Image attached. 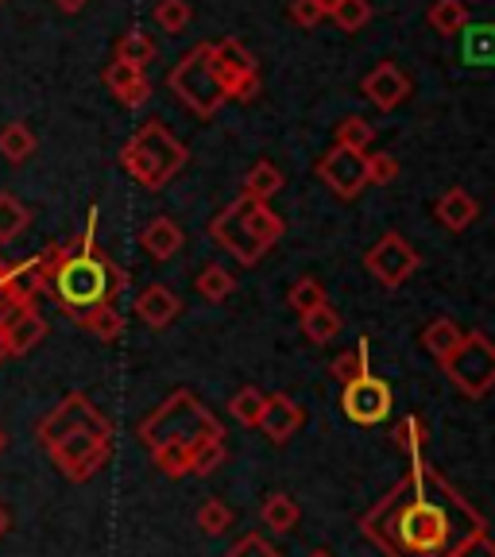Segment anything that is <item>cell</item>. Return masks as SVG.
<instances>
[{
    "mask_svg": "<svg viewBox=\"0 0 495 557\" xmlns=\"http://www.w3.org/2000/svg\"><path fill=\"white\" fill-rule=\"evenodd\" d=\"M116 59L121 62H132V66H148L151 59H156V39L144 32H124L121 44H116Z\"/></svg>",
    "mask_w": 495,
    "mask_h": 557,
    "instance_id": "obj_32",
    "label": "cell"
},
{
    "mask_svg": "<svg viewBox=\"0 0 495 557\" xmlns=\"http://www.w3.org/2000/svg\"><path fill=\"white\" fill-rule=\"evenodd\" d=\"M341 407L345 414L357 422V426H380L392 414V387L375 375H360L357 383H348L345 395H341Z\"/></svg>",
    "mask_w": 495,
    "mask_h": 557,
    "instance_id": "obj_9",
    "label": "cell"
},
{
    "mask_svg": "<svg viewBox=\"0 0 495 557\" xmlns=\"http://www.w3.org/2000/svg\"><path fill=\"white\" fill-rule=\"evenodd\" d=\"M44 337H47L44 313L32 310V306L20 313L9 330H0V341H4V352H9V357H24V352H32V348L39 345Z\"/></svg>",
    "mask_w": 495,
    "mask_h": 557,
    "instance_id": "obj_18",
    "label": "cell"
},
{
    "mask_svg": "<svg viewBox=\"0 0 495 557\" xmlns=\"http://www.w3.org/2000/svg\"><path fill=\"white\" fill-rule=\"evenodd\" d=\"M198 527L209 539H218V534H225L228 527H233V511H228L221 499H209V504L198 507Z\"/></svg>",
    "mask_w": 495,
    "mask_h": 557,
    "instance_id": "obj_39",
    "label": "cell"
},
{
    "mask_svg": "<svg viewBox=\"0 0 495 557\" xmlns=\"http://www.w3.org/2000/svg\"><path fill=\"white\" fill-rule=\"evenodd\" d=\"M318 178H322L337 198H357L368 186V151L333 148L330 156L318 163Z\"/></svg>",
    "mask_w": 495,
    "mask_h": 557,
    "instance_id": "obj_10",
    "label": "cell"
},
{
    "mask_svg": "<svg viewBox=\"0 0 495 557\" xmlns=\"http://www.w3.org/2000/svg\"><path fill=\"white\" fill-rule=\"evenodd\" d=\"M209 233H213V240H218L221 248H228V252H233L244 268L260 263L263 248L252 240V233H248V221H244V198L233 201L221 218H213V228H209Z\"/></svg>",
    "mask_w": 495,
    "mask_h": 557,
    "instance_id": "obj_11",
    "label": "cell"
},
{
    "mask_svg": "<svg viewBox=\"0 0 495 557\" xmlns=\"http://www.w3.org/2000/svg\"><path fill=\"white\" fill-rule=\"evenodd\" d=\"M104 86L113 89L116 97H121V104H128V109H136V104L148 101L151 94V82L148 74L139 66H132V62H109V70H104Z\"/></svg>",
    "mask_w": 495,
    "mask_h": 557,
    "instance_id": "obj_15",
    "label": "cell"
},
{
    "mask_svg": "<svg viewBox=\"0 0 495 557\" xmlns=\"http://www.w3.org/2000/svg\"><path fill=\"white\" fill-rule=\"evenodd\" d=\"M360 89H364V97L375 104V109L392 113V109H399V104L410 97V78L395 66V62H380V66L360 82Z\"/></svg>",
    "mask_w": 495,
    "mask_h": 557,
    "instance_id": "obj_12",
    "label": "cell"
},
{
    "mask_svg": "<svg viewBox=\"0 0 495 557\" xmlns=\"http://www.w3.org/2000/svg\"><path fill=\"white\" fill-rule=\"evenodd\" d=\"M465 59L472 66H495V24L465 27Z\"/></svg>",
    "mask_w": 495,
    "mask_h": 557,
    "instance_id": "obj_27",
    "label": "cell"
},
{
    "mask_svg": "<svg viewBox=\"0 0 495 557\" xmlns=\"http://www.w3.org/2000/svg\"><path fill=\"white\" fill-rule=\"evenodd\" d=\"M310 557H333V554H325V549H313V554Z\"/></svg>",
    "mask_w": 495,
    "mask_h": 557,
    "instance_id": "obj_50",
    "label": "cell"
},
{
    "mask_svg": "<svg viewBox=\"0 0 495 557\" xmlns=\"http://www.w3.org/2000/svg\"><path fill=\"white\" fill-rule=\"evenodd\" d=\"M178 310H183V302H178V295H174L171 287H163V283H151V287L136 298V313L151 330H166V325L178 318Z\"/></svg>",
    "mask_w": 495,
    "mask_h": 557,
    "instance_id": "obj_17",
    "label": "cell"
},
{
    "mask_svg": "<svg viewBox=\"0 0 495 557\" xmlns=\"http://www.w3.org/2000/svg\"><path fill=\"white\" fill-rule=\"evenodd\" d=\"M434 218L442 221L449 233H465V228L480 218V206H477V198L465 190V186H453V190H445L442 198H437Z\"/></svg>",
    "mask_w": 495,
    "mask_h": 557,
    "instance_id": "obj_16",
    "label": "cell"
},
{
    "mask_svg": "<svg viewBox=\"0 0 495 557\" xmlns=\"http://www.w3.org/2000/svg\"><path fill=\"white\" fill-rule=\"evenodd\" d=\"M392 437H395V445H403V449L410 453V457H418V449H422V422H418V418H407Z\"/></svg>",
    "mask_w": 495,
    "mask_h": 557,
    "instance_id": "obj_45",
    "label": "cell"
},
{
    "mask_svg": "<svg viewBox=\"0 0 495 557\" xmlns=\"http://www.w3.org/2000/svg\"><path fill=\"white\" fill-rule=\"evenodd\" d=\"M318 4H322V9H325V16H330V12L337 9V0H318Z\"/></svg>",
    "mask_w": 495,
    "mask_h": 557,
    "instance_id": "obj_48",
    "label": "cell"
},
{
    "mask_svg": "<svg viewBox=\"0 0 495 557\" xmlns=\"http://www.w3.org/2000/svg\"><path fill=\"white\" fill-rule=\"evenodd\" d=\"M47 453L54 457L62 472L70 480H89L104 461H109V453H113V422L104 414H97L94 422H82V426L66 430L59 434L54 442H47Z\"/></svg>",
    "mask_w": 495,
    "mask_h": 557,
    "instance_id": "obj_4",
    "label": "cell"
},
{
    "mask_svg": "<svg viewBox=\"0 0 495 557\" xmlns=\"http://www.w3.org/2000/svg\"><path fill=\"white\" fill-rule=\"evenodd\" d=\"M279 190H283V171H279L275 163H268V159H260L252 171L244 174V198L271 201Z\"/></svg>",
    "mask_w": 495,
    "mask_h": 557,
    "instance_id": "obj_22",
    "label": "cell"
},
{
    "mask_svg": "<svg viewBox=\"0 0 495 557\" xmlns=\"http://www.w3.org/2000/svg\"><path fill=\"white\" fill-rule=\"evenodd\" d=\"M375 139V128L364 121V116H345L337 124V148H348V151H368Z\"/></svg>",
    "mask_w": 495,
    "mask_h": 557,
    "instance_id": "obj_36",
    "label": "cell"
},
{
    "mask_svg": "<svg viewBox=\"0 0 495 557\" xmlns=\"http://www.w3.org/2000/svg\"><path fill=\"white\" fill-rule=\"evenodd\" d=\"M225 557H279V549L271 546L263 534H244V539L236 542V546L228 549Z\"/></svg>",
    "mask_w": 495,
    "mask_h": 557,
    "instance_id": "obj_42",
    "label": "cell"
},
{
    "mask_svg": "<svg viewBox=\"0 0 495 557\" xmlns=\"http://www.w3.org/2000/svg\"><path fill=\"white\" fill-rule=\"evenodd\" d=\"M287 302H290V310L302 318V313H310V310H322V306H330V295H325V287L318 283L313 275H302L290 287V295H287Z\"/></svg>",
    "mask_w": 495,
    "mask_h": 557,
    "instance_id": "obj_30",
    "label": "cell"
},
{
    "mask_svg": "<svg viewBox=\"0 0 495 557\" xmlns=\"http://www.w3.org/2000/svg\"><path fill=\"white\" fill-rule=\"evenodd\" d=\"M341 325L345 322H341V313L333 310V306L302 313V333H306V341H313V345H330V341H337Z\"/></svg>",
    "mask_w": 495,
    "mask_h": 557,
    "instance_id": "obj_26",
    "label": "cell"
},
{
    "mask_svg": "<svg viewBox=\"0 0 495 557\" xmlns=\"http://www.w3.org/2000/svg\"><path fill=\"white\" fill-rule=\"evenodd\" d=\"M139 442H148L151 449L166 442H183L194 449L201 442H225V430L190 392H174L171 399H163V407L139 422Z\"/></svg>",
    "mask_w": 495,
    "mask_h": 557,
    "instance_id": "obj_2",
    "label": "cell"
},
{
    "mask_svg": "<svg viewBox=\"0 0 495 557\" xmlns=\"http://www.w3.org/2000/svg\"><path fill=\"white\" fill-rule=\"evenodd\" d=\"M399 178V163L395 156H368V186H392Z\"/></svg>",
    "mask_w": 495,
    "mask_h": 557,
    "instance_id": "obj_41",
    "label": "cell"
},
{
    "mask_svg": "<svg viewBox=\"0 0 495 557\" xmlns=\"http://www.w3.org/2000/svg\"><path fill=\"white\" fill-rule=\"evenodd\" d=\"M78 322H82V330H89L97 341H121V333H124V318L113 302L94 306V310L82 313Z\"/></svg>",
    "mask_w": 495,
    "mask_h": 557,
    "instance_id": "obj_23",
    "label": "cell"
},
{
    "mask_svg": "<svg viewBox=\"0 0 495 557\" xmlns=\"http://www.w3.org/2000/svg\"><path fill=\"white\" fill-rule=\"evenodd\" d=\"M410 461L407 476L360 527L387 557H449L472 531H484V519L422 457Z\"/></svg>",
    "mask_w": 495,
    "mask_h": 557,
    "instance_id": "obj_1",
    "label": "cell"
},
{
    "mask_svg": "<svg viewBox=\"0 0 495 557\" xmlns=\"http://www.w3.org/2000/svg\"><path fill=\"white\" fill-rule=\"evenodd\" d=\"M209 54H213V70H218L221 86H225V97L244 74H256V59L252 51L240 44V39H221V44H209Z\"/></svg>",
    "mask_w": 495,
    "mask_h": 557,
    "instance_id": "obj_14",
    "label": "cell"
},
{
    "mask_svg": "<svg viewBox=\"0 0 495 557\" xmlns=\"http://www.w3.org/2000/svg\"><path fill=\"white\" fill-rule=\"evenodd\" d=\"M4 531H9V511H4V504H0V539H4Z\"/></svg>",
    "mask_w": 495,
    "mask_h": 557,
    "instance_id": "obj_47",
    "label": "cell"
},
{
    "mask_svg": "<svg viewBox=\"0 0 495 557\" xmlns=\"http://www.w3.org/2000/svg\"><path fill=\"white\" fill-rule=\"evenodd\" d=\"M449 557H495V542L487 539L484 531H472L469 539H465L461 546L453 549Z\"/></svg>",
    "mask_w": 495,
    "mask_h": 557,
    "instance_id": "obj_43",
    "label": "cell"
},
{
    "mask_svg": "<svg viewBox=\"0 0 495 557\" xmlns=\"http://www.w3.org/2000/svg\"><path fill=\"white\" fill-rule=\"evenodd\" d=\"M32 151H35V132L24 121L9 124V128L0 132V156L9 159V163H24V159H32Z\"/></svg>",
    "mask_w": 495,
    "mask_h": 557,
    "instance_id": "obj_28",
    "label": "cell"
},
{
    "mask_svg": "<svg viewBox=\"0 0 495 557\" xmlns=\"http://www.w3.org/2000/svg\"><path fill=\"white\" fill-rule=\"evenodd\" d=\"M166 86L183 97L198 116H213L225 104V86H221L218 70H213V54L206 47H194L178 66L166 74Z\"/></svg>",
    "mask_w": 495,
    "mask_h": 557,
    "instance_id": "obj_6",
    "label": "cell"
},
{
    "mask_svg": "<svg viewBox=\"0 0 495 557\" xmlns=\"http://www.w3.org/2000/svg\"><path fill=\"white\" fill-rule=\"evenodd\" d=\"M27 206L24 201H16L12 194H0V244L16 240L20 233L27 228Z\"/></svg>",
    "mask_w": 495,
    "mask_h": 557,
    "instance_id": "obj_35",
    "label": "cell"
},
{
    "mask_svg": "<svg viewBox=\"0 0 495 557\" xmlns=\"http://www.w3.org/2000/svg\"><path fill=\"white\" fill-rule=\"evenodd\" d=\"M54 290H59L62 306H70L74 318H82L94 306L109 302V263L97 252H74L70 244V256L62 260V268L54 271Z\"/></svg>",
    "mask_w": 495,
    "mask_h": 557,
    "instance_id": "obj_5",
    "label": "cell"
},
{
    "mask_svg": "<svg viewBox=\"0 0 495 557\" xmlns=\"http://www.w3.org/2000/svg\"><path fill=\"white\" fill-rule=\"evenodd\" d=\"M194 287H198V295L209 298V302H225V298L236 290V278L228 275L221 263H209V268L201 271L198 278H194Z\"/></svg>",
    "mask_w": 495,
    "mask_h": 557,
    "instance_id": "obj_31",
    "label": "cell"
},
{
    "mask_svg": "<svg viewBox=\"0 0 495 557\" xmlns=\"http://www.w3.org/2000/svg\"><path fill=\"white\" fill-rule=\"evenodd\" d=\"M47 287V278L39 275V268H35V260L20 263V268L9 271V278L0 283V295L12 298L16 306H32V298L39 295V290Z\"/></svg>",
    "mask_w": 495,
    "mask_h": 557,
    "instance_id": "obj_20",
    "label": "cell"
},
{
    "mask_svg": "<svg viewBox=\"0 0 495 557\" xmlns=\"http://www.w3.org/2000/svg\"><path fill=\"white\" fill-rule=\"evenodd\" d=\"M54 4H59V9H66V12H78L86 0H54Z\"/></svg>",
    "mask_w": 495,
    "mask_h": 557,
    "instance_id": "obj_46",
    "label": "cell"
},
{
    "mask_svg": "<svg viewBox=\"0 0 495 557\" xmlns=\"http://www.w3.org/2000/svg\"><path fill=\"white\" fill-rule=\"evenodd\" d=\"M337 20L341 32H360V27L372 20V4L368 0H337V9L330 12Z\"/></svg>",
    "mask_w": 495,
    "mask_h": 557,
    "instance_id": "obj_38",
    "label": "cell"
},
{
    "mask_svg": "<svg viewBox=\"0 0 495 557\" xmlns=\"http://www.w3.org/2000/svg\"><path fill=\"white\" fill-rule=\"evenodd\" d=\"M430 27H434L437 35H461L465 27H469V4H465V0H434Z\"/></svg>",
    "mask_w": 495,
    "mask_h": 557,
    "instance_id": "obj_25",
    "label": "cell"
},
{
    "mask_svg": "<svg viewBox=\"0 0 495 557\" xmlns=\"http://www.w3.org/2000/svg\"><path fill=\"white\" fill-rule=\"evenodd\" d=\"M290 20H295L298 27H318L325 20V9L318 0H295V4H290Z\"/></svg>",
    "mask_w": 495,
    "mask_h": 557,
    "instance_id": "obj_44",
    "label": "cell"
},
{
    "mask_svg": "<svg viewBox=\"0 0 495 557\" xmlns=\"http://www.w3.org/2000/svg\"><path fill=\"white\" fill-rule=\"evenodd\" d=\"M151 457H156L159 472H166V476H190V445L183 442H166V445H156L151 449Z\"/></svg>",
    "mask_w": 495,
    "mask_h": 557,
    "instance_id": "obj_33",
    "label": "cell"
},
{
    "mask_svg": "<svg viewBox=\"0 0 495 557\" xmlns=\"http://www.w3.org/2000/svg\"><path fill=\"white\" fill-rule=\"evenodd\" d=\"M124 171L148 190H163L174 174L186 166V148L159 121H148L121 151Z\"/></svg>",
    "mask_w": 495,
    "mask_h": 557,
    "instance_id": "obj_3",
    "label": "cell"
},
{
    "mask_svg": "<svg viewBox=\"0 0 495 557\" xmlns=\"http://www.w3.org/2000/svg\"><path fill=\"white\" fill-rule=\"evenodd\" d=\"M263 407H268V395H263L260 387H240V392L233 395V403H228V414H233L240 426H260Z\"/></svg>",
    "mask_w": 495,
    "mask_h": 557,
    "instance_id": "obj_29",
    "label": "cell"
},
{
    "mask_svg": "<svg viewBox=\"0 0 495 557\" xmlns=\"http://www.w3.org/2000/svg\"><path fill=\"white\" fill-rule=\"evenodd\" d=\"M9 271H12V268H9V263L0 260V283H4V278H9Z\"/></svg>",
    "mask_w": 495,
    "mask_h": 557,
    "instance_id": "obj_49",
    "label": "cell"
},
{
    "mask_svg": "<svg viewBox=\"0 0 495 557\" xmlns=\"http://www.w3.org/2000/svg\"><path fill=\"white\" fill-rule=\"evenodd\" d=\"M302 426H306V410L298 407L290 395H283V392L268 395V407H263V418H260V430L268 442H275V445L290 442Z\"/></svg>",
    "mask_w": 495,
    "mask_h": 557,
    "instance_id": "obj_13",
    "label": "cell"
},
{
    "mask_svg": "<svg viewBox=\"0 0 495 557\" xmlns=\"http://www.w3.org/2000/svg\"><path fill=\"white\" fill-rule=\"evenodd\" d=\"M260 519H263V527H268V531L290 534L298 527V519H302V507H298L287 492H271V496L263 499V507H260Z\"/></svg>",
    "mask_w": 495,
    "mask_h": 557,
    "instance_id": "obj_21",
    "label": "cell"
},
{
    "mask_svg": "<svg viewBox=\"0 0 495 557\" xmlns=\"http://www.w3.org/2000/svg\"><path fill=\"white\" fill-rule=\"evenodd\" d=\"M156 24L163 27V32L178 35L186 24H190V4H186V0H159V4H156Z\"/></svg>",
    "mask_w": 495,
    "mask_h": 557,
    "instance_id": "obj_40",
    "label": "cell"
},
{
    "mask_svg": "<svg viewBox=\"0 0 495 557\" xmlns=\"http://www.w3.org/2000/svg\"><path fill=\"white\" fill-rule=\"evenodd\" d=\"M461 341H465L461 325L449 322V318H437V322H430L426 333H422V345H426L430 357H437V364H442V360L449 357V352L461 345Z\"/></svg>",
    "mask_w": 495,
    "mask_h": 557,
    "instance_id": "obj_24",
    "label": "cell"
},
{
    "mask_svg": "<svg viewBox=\"0 0 495 557\" xmlns=\"http://www.w3.org/2000/svg\"><path fill=\"white\" fill-rule=\"evenodd\" d=\"M139 244L148 248L151 260H171V256L183 248V228L174 225L171 218H156L144 233H139Z\"/></svg>",
    "mask_w": 495,
    "mask_h": 557,
    "instance_id": "obj_19",
    "label": "cell"
},
{
    "mask_svg": "<svg viewBox=\"0 0 495 557\" xmlns=\"http://www.w3.org/2000/svg\"><path fill=\"white\" fill-rule=\"evenodd\" d=\"M368 271H372L375 278H380L383 287H403L410 275L418 271V252L410 248V240L407 236H399V233H387V236H380L375 240V248L368 252Z\"/></svg>",
    "mask_w": 495,
    "mask_h": 557,
    "instance_id": "obj_8",
    "label": "cell"
},
{
    "mask_svg": "<svg viewBox=\"0 0 495 557\" xmlns=\"http://www.w3.org/2000/svg\"><path fill=\"white\" fill-rule=\"evenodd\" d=\"M225 465V442H201L190 449V476H213Z\"/></svg>",
    "mask_w": 495,
    "mask_h": 557,
    "instance_id": "obj_37",
    "label": "cell"
},
{
    "mask_svg": "<svg viewBox=\"0 0 495 557\" xmlns=\"http://www.w3.org/2000/svg\"><path fill=\"white\" fill-rule=\"evenodd\" d=\"M330 372H333V380H341L345 387L348 383H357L360 375H368V341H360L357 348H348V352L333 357Z\"/></svg>",
    "mask_w": 495,
    "mask_h": 557,
    "instance_id": "obj_34",
    "label": "cell"
},
{
    "mask_svg": "<svg viewBox=\"0 0 495 557\" xmlns=\"http://www.w3.org/2000/svg\"><path fill=\"white\" fill-rule=\"evenodd\" d=\"M4 442H9V437H4V430H0V449H4Z\"/></svg>",
    "mask_w": 495,
    "mask_h": 557,
    "instance_id": "obj_51",
    "label": "cell"
},
{
    "mask_svg": "<svg viewBox=\"0 0 495 557\" xmlns=\"http://www.w3.org/2000/svg\"><path fill=\"white\" fill-rule=\"evenodd\" d=\"M442 368L469 399H480V395H487L495 387V341L484 337V333H469L442 360Z\"/></svg>",
    "mask_w": 495,
    "mask_h": 557,
    "instance_id": "obj_7",
    "label": "cell"
}]
</instances>
